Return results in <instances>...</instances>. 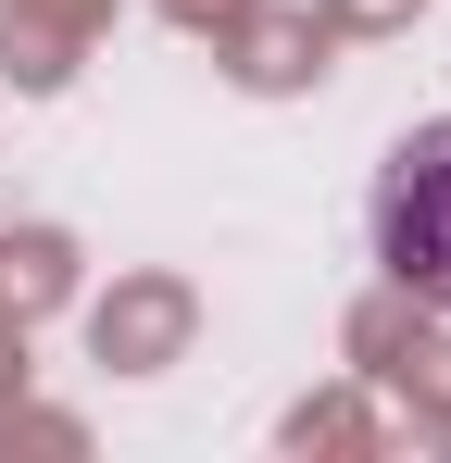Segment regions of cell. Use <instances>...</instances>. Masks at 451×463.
<instances>
[{
	"label": "cell",
	"instance_id": "cell-1",
	"mask_svg": "<svg viewBox=\"0 0 451 463\" xmlns=\"http://www.w3.org/2000/svg\"><path fill=\"white\" fill-rule=\"evenodd\" d=\"M376 263L414 288V301L451 313V113L439 126H414L389 175H376Z\"/></svg>",
	"mask_w": 451,
	"mask_h": 463
}]
</instances>
